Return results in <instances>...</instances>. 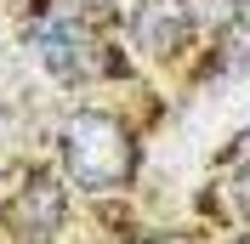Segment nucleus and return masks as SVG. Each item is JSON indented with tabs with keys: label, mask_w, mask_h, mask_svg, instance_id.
<instances>
[{
	"label": "nucleus",
	"mask_w": 250,
	"mask_h": 244,
	"mask_svg": "<svg viewBox=\"0 0 250 244\" xmlns=\"http://www.w3.org/2000/svg\"><path fill=\"white\" fill-rule=\"evenodd\" d=\"M222 68L228 74H250V23H239L228 34V46H222Z\"/></svg>",
	"instance_id": "nucleus-5"
},
{
	"label": "nucleus",
	"mask_w": 250,
	"mask_h": 244,
	"mask_svg": "<svg viewBox=\"0 0 250 244\" xmlns=\"http://www.w3.org/2000/svg\"><path fill=\"white\" fill-rule=\"evenodd\" d=\"M62 170L74 176L85 193H108L125 187L137 170V142L125 137V125L114 114H68L62 120Z\"/></svg>",
	"instance_id": "nucleus-1"
},
{
	"label": "nucleus",
	"mask_w": 250,
	"mask_h": 244,
	"mask_svg": "<svg viewBox=\"0 0 250 244\" xmlns=\"http://www.w3.org/2000/svg\"><path fill=\"white\" fill-rule=\"evenodd\" d=\"M137 244H188L182 233H148V239H137Z\"/></svg>",
	"instance_id": "nucleus-7"
},
{
	"label": "nucleus",
	"mask_w": 250,
	"mask_h": 244,
	"mask_svg": "<svg viewBox=\"0 0 250 244\" xmlns=\"http://www.w3.org/2000/svg\"><path fill=\"white\" fill-rule=\"evenodd\" d=\"M34 51H40V62H46L57 80H85V74H97V34L85 29V23H74V17H51L46 29L34 34Z\"/></svg>",
	"instance_id": "nucleus-2"
},
{
	"label": "nucleus",
	"mask_w": 250,
	"mask_h": 244,
	"mask_svg": "<svg viewBox=\"0 0 250 244\" xmlns=\"http://www.w3.org/2000/svg\"><path fill=\"white\" fill-rule=\"evenodd\" d=\"M239 244H250V239H239Z\"/></svg>",
	"instance_id": "nucleus-9"
},
{
	"label": "nucleus",
	"mask_w": 250,
	"mask_h": 244,
	"mask_svg": "<svg viewBox=\"0 0 250 244\" xmlns=\"http://www.w3.org/2000/svg\"><path fill=\"white\" fill-rule=\"evenodd\" d=\"M228 199H233V210L250 222V165H239V176L228 182Z\"/></svg>",
	"instance_id": "nucleus-6"
},
{
	"label": "nucleus",
	"mask_w": 250,
	"mask_h": 244,
	"mask_svg": "<svg viewBox=\"0 0 250 244\" xmlns=\"http://www.w3.org/2000/svg\"><path fill=\"white\" fill-rule=\"evenodd\" d=\"M6 222H12L29 244L51 239V233H57V222H62V187H57V176H34V182L12 199Z\"/></svg>",
	"instance_id": "nucleus-3"
},
{
	"label": "nucleus",
	"mask_w": 250,
	"mask_h": 244,
	"mask_svg": "<svg viewBox=\"0 0 250 244\" xmlns=\"http://www.w3.org/2000/svg\"><path fill=\"white\" fill-rule=\"evenodd\" d=\"M193 0H142V12H137V40H142V51H176L193 34Z\"/></svg>",
	"instance_id": "nucleus-4"
},
{
	"label": "nucleus",
	"mask_w": 250,
	"mask_h": 244,
	"mask_svg": "<svg viewBox=\"0 0 250 244\" xmlns=\"http://www.w3.org/2000/svg\"><path fill=\"white\" fill-rule=\"evenodd\" d=\"M233 6H239V12H250V0H233Z\"/></svg>",
	"instance_id": "nucleus-8"
}]
</instances>
